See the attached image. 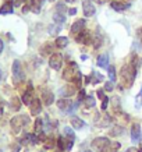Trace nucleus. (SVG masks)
Returning a JSON list of instances; mask_svg holds the SVG:
<instances>
[{
	"label": "nucleus",
	"mask_w": 142,
	"mask_h": 152,
	"mask_svg": "<svg viewBox=\"0 0 142 152\" xmlns=\"http://www.w3.org/2000/svg\"><path fill=\"white\" fill-rule=\"evenodd\" d=\"M139 152H142V134H141V138H139Z\"/></svg>",
	"instance_id": "obj_46"
},
{
	"label": "nucleus",
	"mask_w": 142,
	"mask_h": 152,
	"mask_svg": "<svg viewBox=\"0 0 142 152\" xmlns=\"http://www.w3.org/2000/svg\"><path fill=\"white\" fill-rule=\"evenodd\" d=\"M91 147L96 152H106L109 148H111V142H110V140L107 137H98V138L92 141Z\"/></svg>",
	"instance_id": "obj_4"
},
{
	"label": "nucleus",
	"mask_w": 142,
	"mask_h": 152,
	"mask_svg": "<svg viewBox=\"0 0 142 152\" xmlns=\"http://www.w3.org/2000/svg\"><path fill=\"white\" fill-rule=\"evenodd\" d=\"M141 126L139 124H133V127H131V141L133 142H137V141H139V138H141Z\"/></svg>",
	"instance_id": "obj_16"
},
{
	"label": "nucleus",
	"mask_w": 142,
	"mask_h": 152,
	"mask_svg": "<svg viewBox=\"0 0 142 152\" xmlns=\"http://www.w3.org/2000/svg\"><path fill=\"white\" fill-rule=\"evenodd\" d=\"M60 31H61V28H60L59 24H55V25H50V27H49V34L53 35V37H56Z\"/></svg>",
	"instance_id": "obj_26"
},
{
	"label": "nucleus",
	"mask_w": 142,
	"mask_h": 152,
	"mask_svg": "<svg viewBox=\"0 0 142 152\" xmlns=\"http://www.w3.org/2000/svg\"><path fill=\"white\" fill-rule=\"evenodd\" d=\"M135 107H137V109H141L142 107V87H141L139 94L135 96Z\"/></svg>",
	"instance_id": "obj_28"
},
{
	"label": "nucleus",
	"mask_w": 142,
	"mask_h": 152,
	"mask_svg": "<svg viewBox=\"0 0 142 152\" xmlns=\"http://www.w3.org/2000/svg\"><path fill=\"white\" fill-rule=\"evenodd\" d=\"M56 46L59 48V49H64L67 45H68V38L67 37H57L56 38Z\"/></svg>",
	"instance_id": "obj_21"
},
{
	"label": "nucleus",
	"mask_w": 142,
	"mask_h": 152,
	"mask_svg": "<svg viewBox=\"0 0 142 152\" xmlns=\"http://www.w3.org/2000/svg\"><path fill=\"white\" fill-rule=\"evenodd\" d=\"M70 124L73 127L74 130H81L84 129V126H85V121L82 119H79L77 116H71V119H70Z\"/></svg>",
	"instance_id": "obj_17"
},
{
	"label": "nucleus",
	"mask_w": 142,
	"mask_h": 152,
	"mask_svg": "<svg viewBox=\"0 0 142 152\" xmlns=\"http://www.w3.org/2000/svg\"><path fill=\"white\" fill-rule=\"evenodd\" d=\"M125 152H139V149H137V148H128Z\"/></svg>",
	"instance_id": "obj_43"
},
{
	"label": "nucleus",
	"mask_w": 142,
	"mask_h": 152,
	"mask_svg": "<svg viewBox=\"0 0 142 152\" xmlns=\"http://www.w3.org/2000/svg\"><path fill=\"white\" fill-rule=\"evenodd\" d=\"M84 105L87 106V107H93L95 106V98L92 96V95H87V98L84 99Z\"/></svg>",
	"instance_id": "obj_25"
},
{
	"label": "nucleus",
	"mask_w": 142,
	"mask_h": 152,
	"mask_svg": "<svg viewBox=\"0 0 142 152\" xmlns=\"http://www.w3.org/2000/svg\"><path fill=\"white\" fill-rule=\"evenodd\" d=\"M53 147H55V140H53V138L45 140V148L50 149V148H53Z\"/></svg>",
	"instance_id": "obj_31"
},
{
	"label": "nucleus",
	"mask_w": 142,
	"mask_h": 152,
	"mask_svg": "<svg viewBox=\"0 0 142 152\" xmlns=\"http://www.w3.org/2000/svg\"><path fill=\"white\" fill-rule=\"evenodd\" d=\"M102 101H103L102 102V110H106V109H107V103H109V98L105 96Z\"/></svg>",
	"instance_id": "obj_37"
},
{
	"label": "nucleus",
	"mask_w": 142,
	"mask_h": 152,
	"mask_svg": "<svg viewBox=\"0 0 142 152\" xmlns=\"http://www.w3.org/2000/svg\"><path fill=\"white\" fill-rule=\"evenodd\" d=\"M138 38H139V43H141V48H142V28L138 29Z\"/></svg>",
	"instance_id": "obj_42"
},
{
	"label": "nucleus",
	"mask_w": 142,
	"mask_h": 152,
	"mask_svg": "<svg viewBox=\"0 0 142 152\" xmlns=\"http://www.w3.org/2000/svg\"><path fill=\"white\" fill-rule=\"evenodd\" d=\"M28 123H29V119H28V116H25V115L14 116L13 119L10 120V126H11V130H13L14 134H20L21 130H23Z\"/></svg>",
	"instance_id": "obj_3"
},
{
	"label": "nucleus",
	"mask_w": 142,
	"mask_h": 152,
	"mask_svg": "<svg viewBox=\"0 0 142 152\" xmlns=\"http://www.w3.org/2000/svg\"><path fill=\"white\" fill-rule=\"evenodd\" d=\"M82 11L85 17H92L96 13V7L93 6L91 0H82Z\"/></svg>",
	"instance_id": "obj_9"
},
{
	"label": "nucleus",
	"mask_w": 142,
	"mask_h": 152,
	"mask_svg": "<svg viewBox=\"0 0 142 152\" xmlns=\"http://www.w3.org/2000/svg\"><path fill=\"white\" fill-rule=\"evenodd\" d=\"M53 20H55V23L56 24H63L66 21V17H64V14H61V13H59V11H56L55 14H53Z\"/></svg>",
	"instance_id": "obj_24"
},
{
	"label": "nucleus",
	"mask_w": 142,
	"mask_h": 152,
	"mask_svg": "<svg viewBox=\"0 0 142 152\" xmlns=\"http://www.w3.org/2000/svg\"><path fill=\"white\" fill-rule=\"evenodd\" d=\"M33 98H35L33 96V87H32V84L29 83L28 84V88L24 91V95H23V99H21V101H23L24 105L29 106L31 105V102L33 101Z\"/></svg>",
	"instance_id": "obj_10"
},
{
	"label": "nucleus",
	"mask_w": 142,
	"mask_h": 152,
	"mask_svg": "<svg viewBox=\"0 0 142 152\" xmlns=\"http://www.w3.org/2000/svg\"><path fill=\"white\" fill-rule=\"evenodd\" d=\"M63 78L67 80V81H74L75 84H81V78H82V74L78 69V64L75 61H70L67 69L64 70L63 73Z\"/></svg>",
	"instance_id": "obj_1"
},
{
	"label": "nucleus",
	"mask_w": 142,
	"mask_h": 152,
	"mask_svg": "<svg viewBox=\"0 0 142 152\" xmlns=\"http://www.w3.org/2000/svg\"><path fill=\"white\" fill-rule=\"evenodd\" d=\"M14 11V4L13 3H4L0 7V14H11Z\"/></svg>",
	"instance_id": "obj_22"
},
{
	"label": "nucleus",
	"mask_w": 142,
	"mask_h": 152,
	"mask_svg": "<svg viewBox=\"0 0 142 152\" xmlns=\"http://www.w3.org/2000/svg\"><path fill=\"white\" fill-rule=\"evenodd\" d=\"M75 92H77V87L74 84H66L64 87L59 91L60 96L63 98H71L73 95H75Z\"/></svg>",
	"instance_id": "obj_8"
},
{
	"label": "nucleus",
	"mask_w": 142,
	"mask_h": 152,
	"mask_svg": "<svg viewBox=\"0 0 142 152\" xmlns=\"http://www.w3.org/2000/svg\"><path fill=\"white\" fill-rule=\"evenodd\" d=\"M102 42H103V41H102V37H100V34H99V31H98L96 37H95V48H96V49L102 45Z\"/></svg>",
	"instance_id": "obj_33"
},
{
	"label": "nucleus",
	"mask_w": 142,
	"mask_h": 152,
	"mask_svg": "<svg viewBox=\"0 0 142 152\" xmlns=\"http://www.w3.org/2000/svg\"><path fill=\"white\" fill-rule=\"evenodd\" d=\"M29 109H31V115L32 116H38L42 112V103L38 98H33V101L31 102L29 105Z\"/></svg>",
	"instance_id": "obj_12"
},
{
	"label": "nucleus",
	"mask_w": 142,
	"mask_h": 152,
	"mask_svg": "<svg viewBox=\"0 0 142 152\" xmlns=\"http://www.w3.org/2000/svg\"><path fill=\"white\" fill-rule=\"evenodd\" d=\"M33 131H35V134L36 135H42V134H45L43 131H45V124H43V120L41 119V117H38L36 120H35V124H33Z\"/></svg>",
	"instance_id": "obj_18"
},
{
	"label": "nucleus",
	"mask_w": 142,
	"mask_h": 152,
	"mask_svg": "<svg viewBox=\"0 0 142 152\" xmlns=\"http://www.w3.org/2000/svg\"><path fill=\"white\" fill-rule=\"evenodd\" d=\"M6 3H13V0H6Z\"/></svg>",
	"instance_id": "obj_49"
},
{
	"label": "nucleus",
	"mask_w": 142,
	"mask_h": 152,
	"mask_svg": "<svg viewBox=\"0 0 142 152\" xmlns=\"http://www.w3.org/2000/svg\"><path fill=\"white\" fill-rule=\"evenodd\" d=\"M64 135L67 137V138H71V140H74L75 137H74V131H73V129L71 127H64Z\"/></svg>",
	"instance_id": "obj_29"
},
{
	"label": "nucleus",
	"mask_w": 142,
	"mask_h": 152,
	"mask_svg": "<svg viewBox=\"0 0 142 152\" xmlns=\"http://www.w3.org/2000/svg\"><path fill=\"white\" fill-rule=\"evenodd\" d=\"M110 6H111V9L116 10V11H124V10H128L131 4H130V3H124V1L113 0V1L110 3Z\"/></svg>",
	"instance_id": "obj_15"
},
{
	"label": "nucleus",
	"mask_w": 142,
	"mask_h": 152,
	"mask_svg": "<svg viewBox=\"0 0 142 152\" xmlns=\"http://www.w3.org/2000/svg\"><path fill=\"white\" fill-rule=\"evenodd\" d=\"M79 105V102L78 103H73V102L70 101V98H63V99H59L57 101V107H59L60 110L66 112V113H71L77 109V106Z\"/></svg>",
	"instance_id": "obj_6"
},
{
	"label": "nucleus",
	"mask_w": 142,
	"mask_h": 152,
	"mask_svg": "<svg viewBox=\"0 0 142 152\" xmlns=\"http://www.w3.org/2000/svg\"><path fill=\"white\" fill-rule=\"evenodd\" d=\"M4 113V102L3 101H0V116Z\"/></svg>",
	"instance_id": "obj_40"
},
{
	"label": "nucleus",
	"mask_w": 142,
	"mask_h": 152,
	"mask_svg": "<svg viewBox=\"0 0 142 152\" xmlns=\"http://www.w3.org/2000/svg\"><path fill=\"white\" fill-rule=\"evenodd\" d=\"M49 66H50V69L56 70V71L60 70L63 66V56L60 53H52L50 59H49Z\"/></svg>",
	"instance_id": "obj_7"
},
{
	"label": "nucleus",
	"mask_w": 142,
	"mask_h": 152,
	"mask_svg": "<svg viewBox=\"0 0 142 152\" xmlns=\"http://www.w3.org/2000/svg\"><path fill=\"white\" fill-rule=\"evenodd\" d=\"M42 102H43L46 106H50L52 103L55 102V95H53V92L49 91V89L42 91Z\"/></svg>",
	"instance_id": "obj_13"
},
{
	"label": "nucleus",
	"mask_w": 142,
	"mask_h": 152,
	"mask_svg": "<svg viewBox=\"0 0 142 152\" xmlns=\"http://www.w3.org/2000/svg\"><path fill=\"white\" fill-rule=\"evenodd\" d=\"M21 105H23V102L20 101L18 96L11 98V101H10V107H11V110L13 112H18L20 109H21Z\"/></svg>",
	"instance_id": "obj_20"
},
{
	"label": "nucleus",
	"mask_w": 142,
	"mask_h": 152,
	"mask_svg": "<svg viewBox=\"0 0 142 152\" xmlns=\"http://www.w3.org/2000/svg\"><path fill=\"white\" fill-rule=\"evenodd\" d=\"M113 88H114V83L113 81H107V83L105 84V91H107V92H110V91H113Z\"/></svg>",
	"instance_id": "obj_32"
},
{
	"label": "nucleus",
	"mask_w": 142,
	"mask_h": 152,
	"mask_svg": "<svg viewBox=\"0 0 142 152\" xmlns=\"http://www.w3.org/2000/svg\"><path fill=\"white\" fill-rule=\"evenodd\" d=\"M75 41L78 42V43H84V45H89L93 39H92L91 37V32H88L87 29H84L82 32L77 34V37H75Z\"/></svg>",
	"instance_id": "obj_11"
},
{
	"label": "nucleus",
	"mask_w": 142,
	"mask_h": 152,
	"mask_svg": "<svg viewBox=\"0 0 142 152\" xmlns=\"http://www.w3.org/2000/svg\"><path fill=\"white\" fill-rule=\"evenodd\" d=\"M66 1H67V3H74L75 0H66Z\"/></svg>",
	"instance_id": "obj_48"
},
{
	"label": "nucleus",
	"mask_w": 142,
	"mask_h": 152,
	"mask_svg": "<svg viewBox=\"0 0 142 152\" xmlns=\"http://www.w3.org/2000/svg\"><path fill=\"white\" fill-rule=\"evenodd\" d=\"M85 152H92V151H85Z\"/></svg>",
	"instance_id": "obj_50"
},
{
	"label": "nucleus",
	"mask_w": 142,
	"mask_h": 152,
	"mask_svg": "<svg viewBox=\"0 0 142 152\" xmlns=\"http://www.w3.org/2000/svg\"><path fill=\"white\" fill-rule=\"evenodd\" d=\"M98 66L102 67V69H107L109 67V55L107 53H103L98 57Z\"/></svg>",
	"instance_id": "obj_19"
},
{
	"label": "nucleus",
	"mask_w": 142,
	"mask_h": 152,
	"mask_svg": "<svg viewBox=\"0 0 142 152\" xmlns=\"http://www.w3.org/2000/svg\"><path fill=\"white\" fill-rule=\"evenodd\" d=\"M113 101H114V110L117 112V113H120V99L119 98H114Z\"/></svg>",
	"instance_id": "obj_36"
},
{
	"label": "nucleus",
	"mask_w": 142,
	"mask_h": 152,
	"mask_svg": "<svg viewBox=\"0 0 142 152\" xmlns=\"http://www.w3.org/2000/svg\"><path fill=\"white\" fill-rule=\"evenodd\" d=\"M137 71L138 69L135 66H133L131 63L128 64H124L121 67V71H120V75H121V80H123V84H125V87H131L134 84V80L137 77Z\"/></svg>",
	"instance_id": "obj_2"
},
{
	"label": "nucleus",
	"mask_w": 142,
	"mask_h": 152,
	"mask_svg": "<svg viewBox=\"0 0 142 152\" xmlns=\"http://www.w3.org/2000/svg\"><path fill=\"white\" fill-rule=\"evenodd\" d=\"M23 3H27V0H15V1H14V6L18 7V6H23Z\"/></svg>",
	"instance_id": "obj_39"
},
{
	"label": "nucleus",
	"mask_w": 142,
	"mask_h": 152,
	"mask_svg": "<svg viewBox=\"0 0 142 152\" xmlns=\"http://www.w3.org/2000/svg\"><path fill=\"white\" fill-rule=\"evenodd\" d=\"M123 133H124V129L121 126H114L113 129L110 130V135H113V137H119V135H121Z\"/></svg>",
	"instance_id": "obj_23"
},
{
	"label": "nucleus",
	"mask_w": 142,
	"mask_h": 152,
	"mask_svg": "<svg viewBox=\"0 0 142 152\" xmlns=\"http://www.w3.org/2000/svg\"><path fill=\"white\" fill-rule=\"evenodd\" d=\"M85 98H87V95H85V89H81V91H79V95H78V102H84Z\"/></svg>",
	"instance_id": "obj_35"
},
{
	"label": "nucleus",
	"mask_w": 142,
	"mask_h": 152,
	"mask_svg": "<svg viewBox=\"0 0 142 152\" xmlns=\"http://www.w3.org/2000/svg\"><path fill=\"white\" fill-rule=\"evenodd\" d=\"M107 73H109L110 81H113V83H114L116 81V69H114V66H109V67H107Z\"/></svg>",
	"instance_id": "obj_27"
},
{
	"label": "nucleus",
	"mask_w": 142,
	"mask_h": 152,
	"mask_svg": "<svg viewBox=\"0 0 142 152\" xmlns=\"http://www.w3.org/2000/svg\"><path fill=\"white\" fill-rule=\"evenodd\" d=\"M50 1H55V0H50Z\"/></svg>",
	"instance_id": "obj_51"
},
{
	"label": "nucleus",
	"mask_w": 142,
	"mask_h": 152,
	"mask_svg": "<svg viewBox=\"0 0 142 152\" xmlns=\"http://www.w3.org/2000/svg\"><path fill=\"white\" fill-rule=\"evenodd\" d=\"M111 148H114V149H119V148H120V144H119V142H114L113 145H111Z\"/></svg>",
	"instance_id": "obj_44"
},
{
	"label": "nucleus",
	"mask_w": 142,
	"mask_h": 152,
	"mask_svg": "<svg viewBox=\"0 0 142 152\" xmlns=\"http://www.w3.org/2000/svg\"><path fill=\"white\" fill-rule=\"evenodd\" d=\"M114 152H117V151H114Z\"/></svg>",
	"instance_id": "obj_52"
},
{
	"label": "nucleus",
	"mask_w": 142,
	"mask_h": 152,
	"mask_svg": "<svg viewBox=\"0 0 142 152\" xmlns=\"http://www.w3.org/2000/svg\"><path fill=\"white\" fill-rule=\"evenodd\" d=\"M84 29H85V20L84 18L77 20V21L71 25V32L73 34H79V32H82Z\"/></svg>",
	"instance_id": "obj_14"
},
{
	"label": "nucleus",
	"mask_w": 142,
	"mask_h": 152,
	"mask_svg": "<svg viewBox=\"0 0 142 152\" xmlns=\"http://www.w3.org/2000/svg\"><path fill=\"white\" fill-rule=\"evenodd\" d=\"M50 45L49 43H46V45H43V48H42V55H49L50 53Z\"/></svg>",
	"instance_id": "obj_34"
},
{
	"label": "nucleus",
	"mask_w": 142,
	"mask_h": 152,
	"mask_svg": "<svg viewBox=\"0 0 142 152\" xmlns=\"http://www.w3.org/2000/svg\"><path fill=\"white\" fill-rule=\"evenodd\" d=\"M1 78H3V71L0 70V81H1Z\"/></svg>",
	"instance_id": "obj_47"
},
{
	"label": "nucleus",
	"mask_w": 142,
	"mask_h": 152,
	"mask_svg": "<svg viewBox=\"0 0 142 152\" xmlns=\"http://www.w3.org/2000/svg\"><path fill=\"white\" fill-rule=\"evenodd\" d=\"M11 71H13V83L15 84V85H18L21 81H24V78H25V74H24V70H23V67H21L20 60H14V61H13Z\"/></svg>",
	"instance_id": "obj_5"
},
{
	"label": "nucleus",
	"mask_w": 142,
	"mask_h": 152,
	"mask_svg": "<svg viewBox=\"0 0 142 152\" xmlns=\"http://www.w3.org/2000/svg\"><path fill=\"white\" fill-rule=\"evenodd\" d=\"M68 14H70V15H75V14H77V9H75V7L68 9Z\"/></svg>",
	"instance_id": "obj_41"
},
{
	"label": "nucleus",
	"mask_w": 142,
	"mask_h": 152,
	"mask_svg": "<svg viewBox=\"0 0 142 152\" xmlns=\"http://www.w3.org/2000/svg\"><path fill=\"white\" fill-rule=\"evenodd\" d=\"M3 49H4V45H3V41L0 39V53L3 52Z\"/></svg>",
	"instance_id": "obj_45"
},
{
	"label": "nucleus",
	"mask_w": 142,
	"mask_h": 152,
	"mask_svg": "<svg viewBox=\"0 0 142 152\" xmlns=\"http://www.w3.org/2000/svg\"><path fill=\"white\" fill-rule=\"evenodd\" d=\"M57 11L61 13V14H64L66 11H68V10L66 9V4L63 3V1H59V3H57Z\"/></svg>",
	"instance_id": "obj_30"
},
{
	"label": "nucleus",
	"mask_w": 142,
	"mask_h": 152,
	"mask_svg": "<svg viewBox=\"0 0 142 152\" xmlns=\"http://www.w3.org/2000/svg\"><path fill=\"white\" fill-rule=\"evenodd\" d=\"M96 94H98V96L100 98V99H103V98L106 96V95H105V89H98Z\"/></svg>",
	"instance_id": "obj_38"
}]
</instances>
